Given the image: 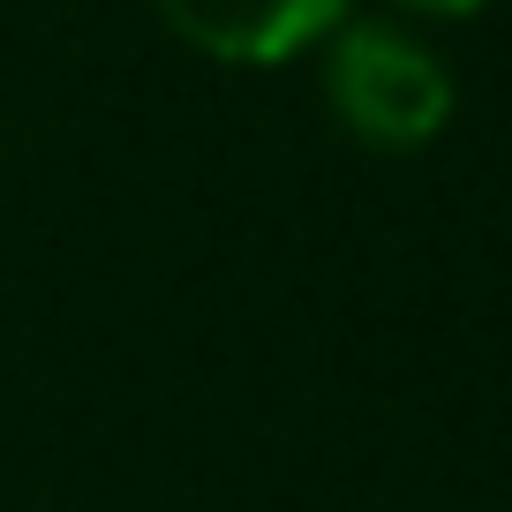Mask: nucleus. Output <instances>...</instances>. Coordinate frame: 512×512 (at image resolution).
Listing matches in <instances>:
<instances>
[{
	"instance_id": "nucleus-2",
	"label": "nucleus",
	"mask_w": 512,
	"mask_h": 512,
	"mask_svg": "<svg viewBox=\"0 0 512 512\" xmlns=\"http://www.w3.org/2000/svg\"><path fill=\"white\" fill-rule=\"evenodd\" d=\"M181 46L211 53L226 68H279L294 53L324 46L354 16V0H151Z\"/></svg>"
},
{
	"instance_id": "nucleus-3",
	"label": "nucleus",
	"mask_w": 512,
	"mask_h": 512,
	"mask_svg": "<svg viewBox=\"0 0 512 512\" xmlns=\"http://www.w3.org/2000/svg\"><path fill=\"white\" fill-rule=\"evenodd\" d=\"M392 8H407V16H437V23H460V16H482L490 0H392Z\"/></svg>"
},
{
	"instance_id": "nucleus-1",
	"label": "nucleus",
	"mask_w": 512,
	"mask_h": 512,
	"mask_svg": "<svg viewBox=\"0 0 512 512\" xmlns=\"http://www.w3.org/2000/svg\"><path fill=\"white\" fill-rule=\"evenodd\" d=\"M324 98L362 151H422L452 128V68L407 23H339L324 38Z\"/></svg>"
}]
</instances>
